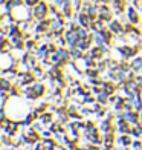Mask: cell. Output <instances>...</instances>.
<instances>
[{
    "mask_svg": "<svg viewBox=\"0 0 142 150\" xmlns=\"http://www.w3.org/2000/svg\"><path fill=\"white\" fill-rule=\"evenodd\" d=\"M47 5L44 2H38L37 5L32 6V16L35 17L37 20H43L46 16H47Z\"/></svg>",
    "mask_w": 142,
    "mask_h": 150,
    "instance_id": "6da1fadb",
    "label": "cell"
},
{
    "mask_svg": "<svg viewBox=\"0 0 142 150\" xmlns=\"http://www.w3.org/2000/svg\"><path fill=\"white\" fill-rule=\"evenodd\" d=\"M64 38H66V42H67V47H69V49H72V47L77 46V42L79 40V35H78L77 31L69 29L67 32H64Z\"/></svg>",
    "mask_w": 142,
    "mask_h": 150,
    "instance_id": "7a4b0ae2",
    "label": "cell"
},
{
    "mask_svg": "<svg viewBox=\"0 0 142 150\" xmlns=\"http://www.w3.org/2000/svg\"><path fill=\"white\" fill-rule=\"evenodd\" d=\"M99 130L101 133H110V132H115V127H113V120L109 118V117H105L103 118V121L99 122Z\"/></svg>",
    "mask_w": 142,
    "mask_h": 150,
    "instance_id": "3957f363",
    "label": "cell"
},
{
    "mask_svg": "<svg viewBox=\"0 0 142 150\" xmlns=\"http://www.w3.org/2000/svg\"><path fill=\"white\" fill-rule=\"evenodd\" d=\"M131 142H133V136L130 133H125V135H119L116 138V142H115V144H116L118 147H130Z\"/></svg>",
    "mask_w": 142,
    "mask_h": 150,
    "instance_id": "277c9868",
    "label": "cell"
},
{
    "mask_svg": "<svg viewBox=\"0 0 142 150\" xmlns=\"http://www.w3.org/2000/svg\"><path fill=\"white\" fill-rule=\"evenodd\" d=\"M86 97H87V92L84 91V87H79V89L73 91L72 100H73V101H77L78 104H84V103H86Z\"/></svg>",
    "mask_w": 142,
    "mask_h": 150,
    "instance_id": "5b68a950",
    "label": "cell"
},
{
    "mask_svg": "<svg viewBox=\"0 0 142 150\" xmlns=\"http://www.w3.org/2000/svg\"><path fill=\"white\" fill-rule=\"evenodd\" d=\"M122 84L127 87V91L130 92V93H133V92H141V84H139L134 78H128V80H125Z\"/></svg>",
    "mask_w": 142,
    "mask_h": 150,
    "instance_id": "8992f818",
    "label": "cell"
},
{
    "mask_svg": "<svg viewBox=\"0 0 142 150\" xmlns=\"http://www.w3.org/2000/svg\"><path fill=\"white\" fill-rule=\"evenodd\" d=\"M32 91L35 92L40 98H41L43 95L46 93V84L43 83V80H35V81H34V83H32Z\"/></svg>",
    "mask_w": 142,
    "mask_h": 150,
    "instance_id": "52a82bcc",
    "label": "cell"
},
{
    "mask_svg": "<svg viewBox=\"0 0 142 150\" xmlns=\"http://www.w3.org/2000/svg\"><path fill=\"white\" fill-rule=\"evenodd\" d=\"M96 97V101L99 104H103V106H107L110 103V93L107 92V91H101L98 95H95Z\"/></svg>",
    "mask_w": 142,
    "mask_h": 150,
    "instance_id": "ba28073f",
    "label": "cell"
},
{
    "mask_svg": "<svg viewBox=\"0 0 142 150\" xmlns=\"http://www.w3.org/2000/svg\"><path fill=\"white\" fill-rule=\"evenodd\" d=\"M41 141H43V146H44V150H55V147H57V139L53 138H41Z\"/></svg>",
    "mask_w": 142,
    "mask_h": 150,
    "instance_id": "9c48e42d",
    "label": "cell"
},
{
    "mask_svg": "<svg viewBox=\"0 0 142 150\" xmlns=\"http://www.w3.org/2000/svg\"><path fill=\"white\" fill-rule=\"evenodd\" d=\"M109 29H110L113 34H118V35H122V34H124L122 25H121L119 22H116V20H113V22H110V25H109Z\"/></svg>",
    "mask_w": 142,
    "mask_h": 150,
    "instance_id": "30bf717a",
    "label": "cell"
},
{
    "mask_svg": "<svg viewBox=\"0 0 142 150\" xmlns=\"http://www.w3.org/2000/svg\"><path fill=\"white\" fill-rule=\"evenodd\" d=\"M130 66H131V69L136 72V74H138V72H142V58H141V57H134V58H131Z\"/></svg>",
    "mask_w": 142,
    "mask_h": 150,
    "instance_id": "8fae6325",
    "label": "cell"
},
{
    "mask_svg": "<svg viewBox=\"0 0 142 150\" xmlns=\"http://www.w3.org/2000/svg\"><path fill=\"white\" fill-rule=\"evenodd\" d=\"M86 129L89 135H98L101 130H99V126H96L93 121H86Z\"/></svg>",
    "mask_w": 142,
    "mask_h": 150,
    "instance_id": "7c38bea8",
    "label": "cell"
},
{
    "mask_svg": "<svg viewBox=\"0 0 142 150\" xmlns=\"http://www.w3.org/2000/svg\"><path fill=\"white\" fill-rule=\"evenodd\" d=\"M67 136H69L72 141L78 142L81 139V132L77 130V129H73V127H69V129H67Z\"/></svg>",
    "mask_w": 142,
    "mask_h": 150,
    "instance_id": "4fadbf2b",
    "label": "cell"
},
{
    "mask_svg": "<svg viewBox=\"0 0 142 150\" xmlns=\"http://www.w3.org/2000/svg\"><path fill=\"white\" fill-rule=\"evenodd\" d=\"M90 42H92L90 38H79L77 42V47H79L81 51L87 52V51H89V47H90Z\"/></svg>",
    "mask_w": 142,
    "mask_h": 150,
    "instance_id": "5bb4252c",
    "label": "cell"
},
{
    "mask_svg": "<svg viewBox=\"0 0 142 150\" xmlns=\"http://www.w3.org/2000/svg\"><path fill=\"white\" fill-rule=\"evenodd\" d=\"M31 72L34 74V77H35L37 80H44V77H46V71H43L38 64H37L35 67H32Z\"/></svg>",
    "mask_w": 142,
    "mask_h": 150,
    "instance_id": "9a60e30c",
    "label": "cell"
},
{
    "mask_svg": "<svg viewBox=\"0 0 142 150\" xmlns=\"http://www.w3.org/2000/svg\"><path fill=\"white\" fill-rule=\"evenodd\" d=\"M99 69L96 66H93V67H89V69H86L84 71V75H87L89 78H99Z\"/></svg>",
    "mask_w": 142,
    "mask_h": 150,
    "instance_id": "2e32d148",
    "label": "cell"
},
{
    "mask_svg": "<svg viewBox=\"0 0 142 150\" xmlns=\"http://www.w3.org/2000/svg\"><path fill=\"white\" fill-rule=\"evenodd\" d=\"M127 16L130 23H138L139 22V17H138V12L134 11V8H127Z\"/></svg>",
    "mask_w": 142,
    "mask_h": 150,
    "instance_id": "e0dca14e",
    "label": "cell"
},
{
    "mask_svg": "<svg viewBox=\"0 0 142 150\" xmlns=\"http://www.w3.org/2000/svg\"><path fill=\"white\" fill-rule=\"evenodd\" d=\"M70 54H72V60H73V61H77V60H79V58H83V57H84V55H83L84 51H81L79 47H77V46L70 49Z\"/></svg>",
    "mask_w": 142,
    "mask_h": 150,
    "instance_id": "ac0fdd59",
    "label": "cell"
},
{
    "mask_svg": "<svg viewBox=\"0 0 142 150\" xmlns=\"http://www.w3.org/2000/svg\"><path fill=\"white\" fill-rule=\"evenodd\" d=\"M12 86H14V83H12L11 80H8V78L2 77V80H0V87H2V89H5V91H9Z\"/></svg>",
    "mask_w": 142,
    "mask_h": 150,
    "instance_id": "d6986e66",
    "label": "cell"
},
{
    "mask_svg": "<svg viewBox=\"0 0 142 150\" xmlns=\"http://www.w3.org/2000/svg\"><path fill=\"white\" fill-rule=\"evenodd\" d=\"M89 141L95 146H103V136H99V133L98 135H89Z\"/></svg>",
    "mask_w": 142,
    "mask_h": 150,
    "instance_id": "ffe728a7",
    "label": "cell"
},
{
    "mask_svg": "<svg viewBox=\"0 0 142 150\" xmlns=\"http://www.w3.org/2000/svg\"><path fill=\"white\" fill-rule=\"evenodd\" d=\"M77 32H78L79 38H90V35H89V29L84 28V26H79V28L77 29Z\"/></svg>",
    "mask_w": 142,
    "mask_h": 150,
    "instance_id": "44dd1931",
    "label": "cell"
},
{
    "mask_svg": "<svg viewBox=\"0 0 142 150\" xmlns=\"http://www.w3.org/2000/svg\"><path fill=\"white\" fill-rule=\"evenodd\" d=\"M79 113L83 115V117H89V115L92 113V110H90V109H89V106H86V104H83V106L79 107Z\"/></svg>",
    "mask_w": 142,
    "mask_h": 150,
    "instance_id": "7402d4cb",
    "label": "cell"
},
{
    "mask_svg": "<svg viewBox=\"0 0 142 150\" xmlns=\"http://www.w3.org/2000/svg\"><path fill=\"white\" fill-rule=\"evenodd\" d=\"M69 86L72 87L73 91H77V89H79V87H83V83H79V80H72L69 83Z\"/></svg>",
    "mask_w": 142,
    "mask_h": 150,
    "instance_id": "603a6c76",
    "label": "cell"
},
{
    "mask_svg": "<svg viewBox=\"0 0 142 150\" xmlns=\"http://www.w3.org/2000/svg\"><path fill=\"white\" fill-rule=\"evenodd\" d=\"M26 61H28V64L31 66V69L37 66V58L34 57V55H28V60H26Z\"/></svg>",
    "mask_w": 142,
    "mask_h": 150,
    "instance_id": "cb8c5ba5",
    "label": "cell"
},
{
    "mask_svg": "<svg viewBox=\"0 0 142 150\" xmlns=\"http://www.w3.org/2000/svg\"><path fill=\"white\" fill-rule=\"evenodd\" d=\"M23 2H25L26 5H28V6H34V5H37V3L40 2V0H23Z\"/></svg>",
    "mask_w": 142,
    "mask_h": 150,
    "instance_id": "d4e9b609",
    "label": "cell"
},
{
    "mask_svg": "<svg viewBox=\"0 0 142 150\" xmlns=\"http://www.w3.org/2000/svg\"><path fill=\"white\" fill-rule=\"evenodd\" d=\"M73 6H75V11H78L81 6V0H73Z\"/></svg>",
    "mask_w": 142,
    "mask_h": 150,
    "instance_id": "484cf974",
    "label": "cell"
},
{
    "mask_svg": "<svg viewBox=\"0 0 142 150\" xmlns=\"http://www.w3.org/2000/svg\"><path fill=\"white\" fill-rule=\"evenodd\" d=\"M55 150H69V149H67L64 144H60V142H58V144H57V147H55Z\"/></svg>",
    "mask_w": 142,
    "mask_h": 150,
    "instance_id": "4316f807",
    "label": "cell"
},
{
    "mask_svg": "<svg viewBox=\"0 0 142 150\" xmlns=\"http://www.w3.org/2000/svg\"><path fill=\"white\" fill-rule=\"evenodd\" d=\"M139 122H141V124H142V110L139 112Z\"/></svg>",
    "mask_w": 142,
    "mask_h": 150,
    "instance_id": "83f0119b",
    "label": "cell"
},
{
    "mask_svg": "<svg viewBox=\"0 0 142 150\" xmlns=\"http://www.w3.org/2000/svg\"><path fill=\"white\" fill-rule=\"evenodd\" d=\"M78 150H90V149H86V147H79Z\"/></svg>",
    "mask_w": 142,
    "mask_h": 150,
    "instance_id": "f1b7e54d",
    "label": "cell"
},
{
    "mask_svg": "<svg viewBox=\"0 0 142 150\" xmlns=\"http://www.w3.org/2000/svg\"><path fill=\"white\" fill-rule=\"evenodd\" d=\"M141 97H142V87H141Z\"/></svg>",
    "mask_w": 142,
    "mask_h": 150,
    "instance_id": "f546056e",
    "label": "cell"
},
{
    "mask_svg": "<svg viewBox=\"0 0 142 150\" xmlns=\"http://www.w3.org/2000/svg\"><path fill=\"white\" fill-rule=\"evenodd\" d=\"M141 2H142V0H141Z\"/></svg>",
    "mask_w": 142,
    "mask_h": 150,
    "instance_id": "4dcf8cb0",
    "label": "cell"
}]
</instances>
